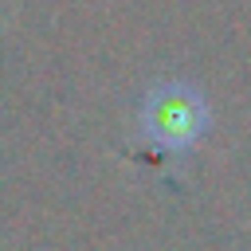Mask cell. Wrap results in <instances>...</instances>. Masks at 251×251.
<instances>
[{"label":"cell","instance_id":"6da1fadb","mask_svg":"<svg viewBox=\"0 0 251 251\" xmlns=\"http://www.w3.org/2000/svg\"><path fill=\"white\" fill-rule=\"evenodd\" d=\"M141 129L161 149H188L208 129V102L188 82H161L141 102Z\"/></svg>","mask_w":251,"mask_h":251}]
</instances>
